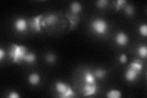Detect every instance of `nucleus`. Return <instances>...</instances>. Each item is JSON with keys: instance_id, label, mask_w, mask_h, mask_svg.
Returning <instances> with one entry per match:
<instances>
[{"instance_id": "obj_7", "label": "nucleus", "mask_w": 147, "mask_h": 98, "mask_svg": "<svg viewBox=\"0 0 147 98\" xmlns=\"http://www.w3.org/2000/svg\"><path fill=\"white\" fill-rule=\"evenodd\" d=\"M42 16L41 15L37 17H33L29 21V25L32 30L35 31H39L40 30V21Z\"/></svg>"}, {"instance_id": "obj_24", "label": "nucleus", "mask_w": 147, "mask_h": 98, "mask_svg": "<svg viewBox=\"0 0 147 98\" xmlns=\"http://www.w3.org/2000/svg\"><path fill=\"white\" fill-rule=\"evenodd\" d=\"M4 55H5V52H4V51L3 50V49H0V60L2 61L3 60V58H4Z\"/></svg>"}, {"instance_id": "obj_9", "label": "nucleus", "mask_w": 147, "mask_h": 98, "mask_svg": "<svg viewBox=\"0 0 147 98\" xmlns=\"http://www.w3.org/2000/svg\"><path fill=\"white\" fill-rule=\"evenodd\" d=\"M84 82L85 84L96 83V78L94 74L91 71H86L84 74Z\"/></svg>"}, {"instance_id": "obj_13", "label": "nucleus", "mask_w": 147, "mask_h": 98, "mask_svg": "<svg viewBox=\"0 0 147 98\" xmlns=\"http://www.w3.org/2000/svg\"><path fill=\"white\" fill-rule=\"evenodd\" d=\"M93 74H94L96 79H98V80H102V79H103L105 77V76H106L107 72L104 69H98L95 70Z\"/></svg>"}, {"instance_id": "obj_21", "label": "nucleus", "mask_w": 147, "mask_h": 98, "mask_svg": "<svg viewBox=\"0 0 147 98\" xmlns=\"http://www.w3.org/2000/svg\"><path fill=\"white\" fill-rule=\"evenodd\" d=\"M126 3V1L125 0H118V1L115 2V6L116 7L117 10H118L119 8H121Z\"/></svg>"}, {"instance_id": "obj_4", "label": "nucleus", "mask_w": 147, "mask_h": 98, "mask_svg": "<svg viewBox=\"0 0 147 98\" xmlns=\"http://www.w3.org/2000/svg\"><path fill=\"white\" fill-rule=\"evenodd\" d=\"M55 90L58 93L60 97H70L74 96L75 93L73 92L69 86L62 82H57L55 84Z\"/></svg>"}, {"instance_id": "obj_5", "label": "nucleus", "mask_w": 147, "mask_h": 98, "mask_svg": "<svg viewBox=\"0 0 147 98\" xmlns=\"http://www.w3.org/2000/svg\"><path fill=\"white\" fill-rule=\"evenodd\" d=\"M14 28L16 31L18 32H24L28 28V23L23 18H19L15 21Z\"/></svg>"}, {"instance_id": "obj_1", "label": "nucleus", "mask_w": 147, "mask_h": 98, "mask_svg": "<svg viewBox=\"0 0 147 98\" xmlns=\"http://www.w3.org/2000/svg\"><path fill=\"white\" fill-rule=\"evenodd\" d=\"M143 68V63L140 59H135L129 64L125 74V78L128 82H134L137 78Z\"/></svg>"}, {"instance_id": "obj_23", "label": "nucleus", "mask_w": 147, "mask_h": 98, "mask_svg": "<svg viewBox=\"0 0 147 98\" xmlns=\"http://www.w3.org/2000/svg\"><path fill=\"white\" fill-rule=\"evenodd\" d=\"M119 62L122 64H125L127 62V57L125 54H122L120 55V57L119 58Z\"/></svg>"}, {"instance_id": "obj_10", "label": "nucleus", "mask_w": 147, "mask_h": 98, "mask_svg": "<svg viewBox=\"0 0 147 98\" xmlns=\"http://www.w3.org/2000/svg\"><path fill=\"white\" fill-rule=\"evenodd\" d=\"M70 9L72 15H76L82 11L81 4L78 1L72 2L70 5Z\"/></svg>"}, {"instance_id": "obj_2", "label": "nucleus", "mask_w": 147, "mask_h": 98, "mask_svg": "<svg viewBox=\"0 0 147 98\" xmlns=\"http://www.w3.org/2000/svg\"><path fill=\"white\" fill-rule=\"evenodd\" d=\"M27 53V50L24 46L12 44L9 50V55L13 58L15 63H20L24 61L25 56Z\"/></svg>"}, {"instance_id": "obj_3", "label": "nucleus", "mask_w": 147, "mask_h": 98, "mask_svg": "<svg viewBox=\"0 0 147 98\" xmlns=\"http://www.w3.org/2000/svg\"><path fill=\"white\" fill-rule=\"evenodd\" d=\"M91 28L94 33L99 35L105 34L108 30V25L106 21L101 18L94 20L91 23Z\"/></svg>"}, {"instance_id": "obj_12", "label": "nucleus", "mask_w": 147, "mask_h": 98, "mask_svg": "<svg viewBox=\"0 0 147 98\" xmlns=\"http://www.w3.org/2000/svg\"><path fill=\"white\" fill-rule=\"evenodd\" d=\"M43 20L44 21L46 26H47V25H53L57 22L58 18L55 15L50 14V15L46 16L44 18V19H43Z\"/></svg>"}, {"instance_id": "obj_11", "label": "nucleus", "mask_w": 147, "mask_h": 98, "mask_svg": "<svg viewBox=\"0 0 147 98\" xmlns=\"http://www.w3.org/2000/svg\"><path fill=\"white\" fill-rule=\"evenodd\" d=\"M40 80V78L39 74L37 73H32L29 76L28 82L32 85L36 86L38 85Z\"/></svg>"}, {"instance_id": "obj_19", "label": "nucleus", "mask_w": 147, "mask_h": 98, "mask_svg": "<svg viewBox=\"0 0 147 98\" xmlns=\"http://www.w3.org/2000/svg\"><path fill=\"white\" fill-rule=\"evenodd\" d=\"M109 2L107 0H99V1H96V6L99 8H104L107 6Z\"/></svg>"}, {"instance_id": "obj_15", "label": "nucleus", "mask_w": 147, "mask_h": 98, "mask_svg": "<svg viewBox=\"0 0 147 98\" xmlns=\"http://www.w3.org/2000/svg\"><path fill=\"white\" fill-rule=\"evenodd\" d=\"M106 97L108 98H119L121 97V93L118 90H113L107 93Z\"/></svg>"}, {"instance_id": "obj_16", "label": "nucleus", "mask_w": 147, "mask_h": 98, "mask_svg": "<svg viewBox=\"0 0 147 98\" xmlns=\"http://www.w3.org/2000/svg\"><path fill=\"white\" fill-rule=\"evenodd\" d=\"M137 52L142 58H146L147 56V47L146 45H140L137 49Z\"/></svg>"}, {"instance_id": "obj_14", "label": "nucleus", "mask_w": 147, "mask_h": 98, "mask_svg": "<svg viewBox=\"0 0 147 98\" xmlns=\"http://www.w3.org/2000/svg\"><path fill=\"white\" fill-rule=\"evenodd\" d=\"M36 59V57L33 53H27L25 56L24 61L27 63H33Z\"/></svg>"}, {"instance_id": "obj_8", "label": "nucleus", "mask_w": 147, "mask_h": 98, "mask_svg": "<svg viewBox=\"0 0 147 98\" xmlns=\"http://www.w3.org/2000/svg\"><path fill=\"white\" fill-rule=\"evenodd\" d=\"M84 96H89L96 94L98 91V87L96 84H85L84 88Z\"/></svg>"}, {"instance_id": "obj_17", "label": "nucleus", "mask_w": 147, "mask_h": 98, "mask_svg": "<svg viewBox=\"0 0 147 98\" xmlns=\"http://www.w3.org/2000/svg\"><path fill=\"white\" fill-rule=\"evenodd\" d=\"M56 59H57L56 56H55L52 53H49L48 54H47V55L45 56L46 62H47L49 63L53 64V63H54L55 62V61H56Z\"/></svg>"}, {"instance_id": "obj_20", "label": "nucleus", "mask_w": 147, "mask_h": 98, "mask_svg": "<svg viewBox=\"0 0 147 98\" xmlns=\"http://www.w3.org/2000/svg\"><path fill=\"white\" fill-rule=\"evenodd\" d=\"M139 32L144 37L147 36V26L146 25H142L139 28Z\"/></svg>"}, {"instance_id": "obj_18", "label": "nucleus", "mask_w": 147, "mask_h": 98, "mask_svg": "<svg viewBox=\"0 0 147 98\" xmlns=\"http://www.w3.org/2000/svg\"><path fill=\"white\" fill-rule=\"evenodd\" d=\"M124 11H125V12L126 15L129 16H131L134 14V9L132 6L129 4V5H126L125 7V8H124Z\"/></svg>"}, {"instance_id": "obj_6", "label": "nucleus", "mask_w": 147, "mask_h": 98, "mask_svg": "<svg viewBox=\"0 0 147 98\" xmlns=\"http://www.w3.org/2000/svg\"><path fill=\"white\" fill-rule=\"evenodd\" d=\"M116 43L119 46H125L128 43V37L123 32H119L117 34L115 38Z\"/></svg>"}, {"instance_id": "obj_22", "label": "nucleus", "mask_w": 147, "mask_h": 98, "mask_svg": "<svg viewBox=\"0 0 147 98\" xmlns=\"http://www.w3.org/2000/svg\"><path fill=\"white\" fill-rule=\"evenodd\" d=\"M7 97L9 98H19L20 95H18L16 91H12L9 93V95Z\"/></svg>"}]
</instances>
